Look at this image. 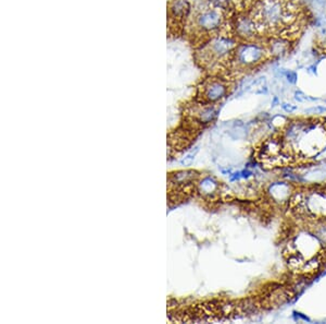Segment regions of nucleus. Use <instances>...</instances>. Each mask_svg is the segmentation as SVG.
Returning a JSON list of instances; mask_svg holds the SVG:
<instances>
[{
	"mask_svg": "<svg viewBox=\"0 0 326 324\" xmlns=\"http://www.w3.org/2000/svg\"><path fill=\"white\" fill-rule=\"evenodd\" d=\"M282 108L286 111V113L291 114V113H293V111H295L297 109V106L291 105V104H287V103H284L282 105Z\"/></svg>",
	"mask_w": 326,
	"mask_h": 324,
	"instance_id": "19",
	"label": "nucleus"
},
{
	"mask_svg": "<svg viewBox=\"0 0 326 324\" xmlns=\"http://www.w3.org/2000/svg\"><path fill=\"white\" fill-rule=\"evenodd\" d=\"M295 98H296L297 100H299V102H305V100H307L309 97L307 96L306 94H303L302 92L298 91V92L295 93Z\"/></svg>",
	"mask_w": 326,
	"mask_h": 324,
	"instance_id": "20",
	"label": "nucleus"
},
{
	"mask_svg": "<svg viewBox=\"0 0 326 324\" xmlns=\"http://www.w3.org/2000/svg\"><path fill=\"white\" fill-rule=\"evenodd\" d=\"M192 14L189 0H170L167 4L168 25L171 29H182Z\"/></svg>",
	"mask_w": 326,
	"mask_h": 324,
	"instance_id": "7",
	"label": "nucleus"
},
{
	"mask_svg": "<svg viewBox=\"0 0 326 324\" xmlns=\"http://www.w3.org/2000/svg\"><path fill=\"white\" fill-rule=\"evenodd\" d=\"M269 192L274 199V201H276V202H284V201L288 200L289 198L291 187L286 182H274L270 186Z\"/></svg>",
	"mask_w": 326,
	"mask_h": 324,
	"instance_id": "11",
	"label": "nucleus"
},
{
	"mask_svg": "<svg viewBox=\"0 0 326 324\" xmlns=\"http://www.w3.org/2000/svg\"><path fill=\"white\" fill-rule=\"evenodd\" d=\"M251 15L260 32H283L294 20V5L290 0H259Z\"/></svg>",
	"mask_w": 326,
	"mask_h": 324,
	"instance_id": "1",
	"label": "nucleus"
},
{
	"mask_svg": "<svg viewBox=\"0 0 326 324\" xmlns=\"http://www.w3.org/2000/svg\"><path fill=\"white\" fill-rule=\"evenodd\" d=\"M284 76H285V78L287 79V81L289 83H293V84H295V83L297 82L296 72H294V71H285Z\"/></svg>",
	"mask_w": 326,
	"mask_h": 324,
	"instance_id": "18",
	"label": "nucleus"
},
{
	"mask_svg": "<svg viewBox=\"0 0 326 324\" xmlns=\"http://www.w3.org/2000/svg\"><path fill=\"white\" fill-rule=\"evenodd\" d=\"M267 47L252 42H239L230 59L229 66L234 69L248 70L262 64L268 58Z\"/></svg>",
	"mask_w": 326,
	"mask_h": 324,
	"instance_id": "4",
	"label": "nucleus"
},
{
	"mask_svg": "<svg viewBox=\"0 0 326 324\" xmlns=\"http://www.w3.org/2000/svg\"><path fill=\"white\" fill-rule=\"evenodd\" d=\"M268 53L270 56L275 58L284 57L290 50V41L287 37L275 36L269 41L267 45Z\"/></svg>",
	"mask_w": 326,
	"mask_h": 324,
	"instance_id": "10",
	"label": "nucleus"
},
{
	"mask_svg": "<svg viewBox=\"0 0 326 324\" xmlns=\"http://www.w3.org/2000/svg\"><path fill=\"white\" fill-rule=\"evenodd\" d=\"M259 1V0H230L232 5L239 10V12L247 11L248 9H252L255 4Z\"/></svg>",
	"mask_w": 326,
	"mask_h": 324,
	"instance_id": "13",
	"label": "nucleus"
},
{
	"mask_svg": "<svg viewBox=\"0 0 326 324\" xmlns=\"http://www.w3.org/2000/svg\"><path fill=\"white\" fill-rule=\"evenodd\" d=\"M209 2H210V4L212 5V7L221 9L223 11L229 10V7L232 5L230 0H209Z\"/></svg>",
	"mask_w": 326,
	"mask_h": 324,
	"instance_id": "17",
	"label": "nucleus"
},
{
	"mask_svg": "<svg viewBox=\"0 0 326 324\" xmlns=\"http://www.w3.org/2000/svg\"><path fill=\"white\" fill-rule=\"evenodd\" d=\"M225 21V11L212 7L209 0H206L205 4L199 3L195 8L190 19V29L199 35V40L201 36L208 40L222 31Z\"/></svg>",
	"mask_w": 326,
	"mask_h": 324,
	"instance_id": "3",
	"label": "nucleus"
},
{
	"mask_svg": "<svg viewBox=\"0 0 326 324\" xmlns=\"http://www.w3.org/2000/svg\"><path fill=\"white\" fill-rule=\"evenodd\" d=\"M295 314L298 316V317H299V318H301V319L302 320H305V321H308V322H310V319H309V318L308 317H306V316H303L302 314H299V312H295Z\"/></svg>",
	"mask_w": 326,
	"mask_h": 324,
	"instance_id": "22",
	"label": "nucleus"
},
{
	"mask_svg": "<svg viewBox=\"0 0 326 324\" xmlns=\"http://www.w3.org/2000/svg\"><path fill=\"white\" fill-rule=\"evenodd\" d=\"M230 31L238 42H252L259 33L254 16L248 11L238 12L234 16Z\"/></svg>",
	"mask_w": 326,
	"mask_h": 324,
	"instance_id": "6",
	"label": "nucleus"
},
{
	"mask_svg": "<svg viewBox=\"0 0 326 324\" xmlns=\"http://www.w3.org/2000/svg\"><path fill=\"white\" fill-rule=\"evenodd\" d=\"M326 147V132L319 122L306 120V125L300 133L299 138L293 145L301 153L308 156L317 155L320 151Z\"/></svg>",
	"mask_w": 326,
	"mask_h": 324,
	"instance_id": "5",
	"label": "nucleus"
},
{
	"mask_svg": "<svg viewBox=\"0 0 326 324\" xmlns=\"http://www.w3.org/2000/svg\"><path fill=\"white\" fill-rule=\"evenodd\" d=\"M312 234L323 245H326V223H320L313 226Z\"/></svg>",
	"mask_w": 326,
	"mask_h": 324,
	"instance_id": "14",
	"label": "nucleus"
},
{
	"mask_svg": "<svg viewBox=\"0 0 326 324\" xmlns=\"http://www.w3.org/2000/svg\"><path fill=\"white\" fill-rule=\"evenodd\" d=\"M299 203L309 215L314 217L326 216V195L323 193H308L300 200Z\"/></svg>",
	"mask_w": 326,
	"mask_h": 324,
	"instance_id": "9",
	"label": "nucleus"
},
{
	"mask_svg": "<svg viewBox=\"0 0 326 324\" xmlns=\"http://www.w3.org/2000/svg\"><path fill=\"white\" fill-rule=\"evenodd\" d=\"M289 299H290V293L285 288H278L273 290L269 297L270 305L273 307L282 306L285 303H287Z\"/></svg>",
	"mask_w": 326,
	"mask_h": 324,
	"instance_id": "12",
	"label": "nucleus"
},
{
	"mask_svg": "<svg viewBox=\"0 0 326 324\" xmlns=\"http://www.w3.org/2000/svg\"><path fill=\"white\" fill-rule=\"evenodd\" d=\"M228 83L222 78H209L200 87V96L206 103H216L226 96Z\"/></svg>",
	"mask_w": 326,
	"mask_h": 324,
	"instance_id": "8",
	"label": "nucleus"
},
{
	"mask_svg": "<svg viewBox=\"0 0 326 324\" xmlns=\"http://www.w3.org/2000/svg\"><path fill=\"white\" fill-rule=\"evenodd\" d=\"M326 160V147L320 151V152L316 155V161H325Z\"/></svg>",
	"mask_w": 326,
	"mask_h": 324,
	"instance_id": "21",
	"label": "nucleus"
},
{
	"mask_svg": "<svg viewBox=\"0 0 326 324\" xmlns=\"http://www.w3.org/2000/svg\"><path fill=\"white\" fill-rule=\"evenodd\" d=\"M320 263H321V260H320L318 256H314V258H312L311 260L305 262V264H303L301 270L305 273H312L319 269Z\"/></svg>",
	"mask_w": 326,
	"mask_h": 324,
	"instance_id": "16",
	"label": "nucleus"
},
{
	"mask_svg": "<svg viewBox=\"0 0 326 324\" xmlns=\"http://www.w3.org/2000/svg\"><path fill=\"white\" fill-rule=\"evenodd\" d=\"M217 189V182L211 179V178H206V179L201 182L200 185V190L201 192H204L205 194H211L216 191Z\"/></svg>",
	"mask_w": 326,
	"mask_h": 324,
	"instance_id": "15",
	"label": "nucleus"
},
{
	"mask_svg": "<svg viewBox=\"0 0 326 324\" xmlns=\"http://www.w3.org/2000/svg\"><path fill=\"white\" fill-rule=\"evenodd\" d=\"M238 43L232 34L217 33L200 44L196 52V60L208 69L221 65H229Z\"/></svg>",
	"mask_w": 326,
	"mask_h": 324,
	"instance_id": "2",
	"label": "nucleus"
}]
</instances>
